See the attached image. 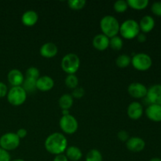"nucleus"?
Returning <instances> with one entry per match:
<instances>
[{
    "mask_svg": "<svg viewBox=\"0 0 161 161\" xmlns=\"http://www.w3.org/2000/svg\"><path fill=\"white\" fill-rule=\"evenodd\" d=\"M148 88L144 84L138 82L130 83L127 88V92L134 98H145L147 94Z\"/></svg>",
    "mask_w": 161,
    "mask_h": 161,
    "instance_id": "obj_10",
    "label": "nucleus"
},
{
    "mask_svg": "<svg viewBox=\"0 0 161 161\" xmlns=\"http://www.w3.org/2000/svg\"><path fill=\"white\" fill-rule=\"evenodd\" d=\"M61 69L68 75L75 74L80 66V59L75 53H69L63 57L61 62Z\"/></svg>",
    "mask_w": 161,
    "mask_h": 161,
    "instance_id": "obj_4",
    "label": "nucleus"
},
{
    "mask_svg": "<svg viewBox=\"0 0 161 161\" xmlns=\"http://www.w3.org/2000/svg\"><path fill=\"white\" fill-rule=\"evenodd\" d=\"M58 49L56 44L48 42L44 43L39 49V53L45 58H53L58 54Z\"/></svg>",
    "mask_w": 161,
    "mask_h": 161,
    "instance_id": "obj_15",
    "label": "nucleus"
},
{
    "mask_svg": "<svg viewBox=\"0 0 161 161\" xmlns=\"http://www.w3.org/2000/svg\"><path fill=\"white\" fill-rule=\"evenodd\" d=\"M121 38L125 39H133L140 33L139 25L134 19H127L119 25Z\"/></svg>",
    "mask_w": 161,
    "mask_h": 161,
    "instance_id": "obj_3",
    "label": "nucleus"
},
{
    "mask_svg": "<svg viewBox=\"0 0 161 161\" xmlns=\"http://www.w3.org/2000/svg\"><path fill=\"white\" fill-rule=\"evenodd\" d=\"M58 104H59V106L61 110H69L73 105V97L71 94H64L60 97L59 100H58Z\"/></svg>",
    "mask_w": 161,
    "mask_h": 161,
    "instance_id": "obj_21",
    "label": "nucleus"
},
{
    "mask_svg": "<svg viewBox=\"0 0 161 161\" xmlns=\"http://www.w3.org/2000/svg\"><path fill=\"white\" fill-rule=\"evenodd\" d=\"M146 115L153 122H161V105H149L146 109Z\"/></svg>",
    "mask_w": 161,
    "mask_h": 161,
    "instance_id": "obj_16",
    "label": "nucleus"
},
{
    "mask_svg": "<svg viewBox=\"0 0 161 161\" xmlns=\"http://www.w3.org/2000/svg\"><path fill=\"white\" fill-rule=\"evenodd\" d=\"M54 86V81L49 75H42L36 80V89L46 92L52 90Z\"/></svg>",
    "mask_w": 161,
    "mask_h": 161,
    "instance_id": "obj_13",
    "label": "nucleus"
},
{
    "mask_svg": "<svg viewBox=\"0 0 161 161\" xmlns=\"http://www.w3.org/2000/svg\"><path fill=\"white\" fill-rule=\"evenodd\" d=\"M128 7L136 10L144 9L149 6V0H127Z\"/></svg>",
    "mask_w": 161,
    "mask_h": 161,
    "instance_id": "obj_22",
    "label": "nucleus"
},
{
    "mask_svg": "<svg viewBox=\"0 0 161 161\" xmlns=\"http://www.w3.org/2000/svg\"><path fill=\"white\" fill-rule=\"evenodd\" d=\"M60 128L67 135H72L78 130L79 124L77 119L72 115L62 116L59 120Z\"/></svg>",
    "mask_w": 161,
    "mask_h": 161,
    "instance_id": "obj_8",
    "label": "nucleus"
},
{
    "mask_svg": "<svg viewBox=\"0 0 161 161\" xmlns=\"http://www.w3.org/2000/svg\"><path fill=\"white\" fill-rule=\"evenodd\" d=\"M6 97H7L8 102L10 105L14 106H20L23 105L26 101L27 93L21 86H12L8 91Z\"/></svg>",
    "mask_w": 161,
    "mask_h": 161,
    "instance_id": "obj_5",
    "label": "nucleus"
},
{
    "mask_svg": "<svg viewBox=\"0 0 161 161\" xmlns=\"http://www.w3.org/2000/svg\"><path fill=\"white\" fill-rule=\"evenodd\" d=\"M149 161H161V159L159 157H153V158L150 159Z\"/></svg>",
    "mask_w": 161,
    "mask_h": 161,
    "instance_id": "obj_40",
    "label": "nucleus"
},
{
    "mask_svg": "<svg viewBox=\"0 0 161 161\" xmlns=\"http://www.w3.org/2000/svg\"><path fill=\"white\" fill-rule=\"evenodd\" d=\"M7 80L12 86H20L25 80V76L19 69H14L8 72Z\"/></svg>",
    "mask_w": 161,
    "mask_h": 161,
    "instance_id": "obj_14",
    "label": "nucleus"
},
{
    "mask_svg": "<svg viewBox=\"0 0 161 161\" xmlns=\"http://www.w3.org/2000/svg\"><path fill=\"white\" fill-rule=\"evenodd\" d=\"M44 146L49 153L59 155L65 152L68 148V140L63 134L54 132L46 138Z\"/></svg>",
    "mask_w": 161,
    "mask_h": 161,
    "instance_id": "obj_1",
    "label": "nucleus"
},
{
    "mask_svg": "<svg viewBox=\"0 0 161 161\" xmlns=\"http://www.w3.org/2000/svg\"><path fill=\"white\" fill-rule=\"evenodd\" d=\"M65 156L69 160L79 161L83 157V153L79 147L72 146L66 149Z\"/></svg>",
    "mask_w": 161,
    "mask_h": 161,
    "instance_id": "obj_20",
    "label": "nucleus"
},
{
    "mask_svg": "<svg viewBox=\"0 0 161 161\" xmlns=\"http://www.w3.org/2000/svg\"><path fill=\"white\" fill-rule=\"evenodd\" d=\"M40 76V72L39 70L36 67H30L28 68L25 72V78L33 79V80H36L39 78Z\"/></svg>",
    "mask_w": 161,
    "mask_h": 161,
    "instance_id": "obj_30",
    "label": "nucleus"
},
{
    "mask_svg": "<svg viewBox=\"0 0 161 161\" xmlns=\"http://www.w3.org/2000/svg\"><path fill=\"white\" fill-rule=\"evenodd\" d=\"M151 11L154 15L161 17V2H154L151 6Z\"/></svg>",
    "mask_w": 161,
    "mask_h": 161,
    "instance_id": "obj_32",
    "label": "nucleus"
},
{
    "mask_svg": "<svg viewBox=\"0 0 161 161\" xmlns=\"http://www.w3.org/2000/svg\"><path fill=\"white\" fill-rule=\"evenodd\" d=\"M85 94V90L83 89L82 86H77L76 88L72 90V92L71 95L72 96L73 98H81L84 96Z\"/></svg>",
    "mask_w": 161,
    "mask_h": 161,
    "instance_id": "obj_31",
    "label": "nucleus"
},
{
    "mask_svg": "<svg viewBox=\"0 0 161 161\" xmlns=\"http://www.w3.org/2000/svg\"><path fill=\"white\" fill-rule=\"evenodd\" d=\"M119 23L117 19L112 15H106L102 18L100 21V28L102 34L108 38L118 36L119 32Z\"/></svg>",
    "mask_w": 161,
    "mask_h": 161,
    "instance_id": "obj_2",
    "label": "nucleus"
},
{
    "mask_svg": "<svg viewBox=\"0 0 161 161\" xmlns=\"http://www.w3.org/2000/svg\"><path fill=\"white\" fill-rule=\"evenodd\" d=\"M7 86L3 82H0V97H4L7 95Z\"/></svg>",
    "mask_w": 161,
    "mask_h": 161,
    "instance_id": "obj_35",
    "label": "nucleus"
},
{
    "mask_svg": "<svg viewBox=\"0 0 161 161\" xmlns=\"http://www.w3.org/2000/svg\"><path fill=\"white\" fill-rule=\"evenodd\" d=\"M155 20L153 17L149 15H146L142 17L141 20L138 23L140 31L142 33H149L152 31L155 27Z\"/></svg>",
    "mask_w": 161,
    "mask_h": 161,
    "instance_id": "obj_18",
    "label": "nucleus"
},
{
    "mask_svg": "<svg viewBox=\"0 0 161 161\" xmlns=\"http://www.w3.org/2000/svg\"><path fill=\"white\" fill-rule=\"evenodd\" d=\"M92 44L96 50L104 51L109 47V38L103 34H98L94 37Z\"/></svg>",
    "mask_w": 161,
    "mask_h": 161,
    "instance_id": "obj_17",
    "label": "nucleus"
},
{
    "mask_svg": "<svg viewBox=\"0 0 161 161\" xmlns=\"http://www.w3.org/2000/svg\"><path fill=\"white\" fill-rule=\"evenodd\" d=\"M21 86L26 91L27 94L28 93H33L37 90L36 89V80L25 78V80H24Z\"/></svg>",
    "mask_w": 161,
    "mask_h": 161,
    "instance_id": "obj_23",
    "label": "nucleus"
},
{
    "mask_svg": "<svg viewBox=\"0 0 161 161\" xmlns=\"http://www.w3.org/2000/svg\"><path fill=\"white\" fill-rule=\"evenodd\" d=\"M126 147L132 153H140L146 147V142L140 137H130L126 142Z\"/></svg>",
    "mask_w": 161,
    "mask_h": 161,
    "instance_id": "obj_11",
    "label": "nucleus"
},
{
    "mask_svg": "<svg viewBox=\"0 0 161 161\" xmlns=\"http://www.w3.org/2000/svg\"><path fill=\"white\" fill-rule=\"evenodd\" d=\"M39 20V15L35 10H27L22 14L21 22L25 26H34Z\"/></svg>",
    "mask_w": 161,
    "mask_h": 161,
    "instance_id": "obj_19",
    "label": "nucleus"
},
{
    "mask_svg": "<svg viewBox=\"0 0 161 161\" xmlns=\"http://www.w3.org/2000/svg\"><path fill=\"white\" fill-rule=\"evenodd\" d=\"M64 84L69 89H75L78 86L79 84V79L75 74H71L68 75L64 80Z\"/></svg>",
    "mask_w": 161,
    "mask_h": 161,
    "instance_id": "obj_27",
    "label": "nucleus"
},
{
    "mask_svg": "<svg viewBox=\"0 0 161 161\" xmlns=\"http://www.w3.org/2000/svg\"><path fill=\"white\" fill-rule=\"evenodd\" d=\"M85 161H103L102 153L98 149H91L86 154Z\"/></svg>",
    "mask_w": 161,
    "mask_h": 161,
    "instance_id": "obj_25",
    "label": "nucleus"
},
{
    "mask_svg": "<svg viewBox=\"0 0 161 161\" xmlns=\"http://www.w3.org/2000/svg\"><path fill=\"white\" fill-rule=\"evenodd\" d=\"M10 161H25V160H23V159L18 158V159H14V160H10Z\"/></svg>",
    "mask_w": 161,
    "mask_h": 161,
    "instance_id": "obj_41",
    "label": "nucleus"
},
{
    "mask_svg": "<svg viewBox=\"0 0 161 161\" xmlns=\"http://www.w3.org/2000/svg\"><path fill=\"white\" fill-rule=\"evenodd\" d=\"M20 139L17 134L14 132H8L4 134L0 138V147L6 151H12L20 146Z\"/></svg>",
    "mask_w": 161,
    "mask_h": 161,
    "instance_id": "obj_7",
    "label": "nucleus"
},
{
    "mask_svg": "<svg viewBox=\"0 0 161 161\" xmlns=\"http://www.w3.org/2000/svg\"><path fill=\"white\" fill-rule=\"evenodd\" d=\"M131 63V58L127 54H120L116 59V64L120 69H124Z\"/></svg>",
    "mask_w": 161,
    "mask_h": 161,
    "instance_id": "obj_24",
    "label": "nucleus"
},
{
    "mask_svg": "<svg viewBox=\"0 0 161 161\" xmlns=\"http://www.w3.org/2000/svg\"><path fill=\"white\" fill-rule=\"evenodd\" d=\"M134 68L140 72L147 71L152 67L153 60L149 54L145 53H135L131 58V63Z\"/></svg>",
    "mask_w": 161,
    "mask_h": 161,
    "instance_id": "obj_6",
    "label": "nucleus"
},
{
    "mask_svg": "<svg viewBox=\"0 0 161 161\" xmlns=\"http://www.w3.org/2000/svg\"><path fill=\"white\" fill-rule=\"evenodd\" d=\"M86 2L85 0H69L68 1V5L69 8L74 10H80L84 8Z\"/></svg>",
    "mask_w": 161,
    "mask_h": 161,
    "instance_id": "obj_28",
    "label": "nucleus"
},
{
    "mask_svg": "<svg viewBox=\"0 0 161 161\" xmlns=\"http://www.w3.org/2000/svg\"><path fill=\"white\" fill-rule=\"evenodd\" d=\"M143 106L140 102H133L127 107V116L133 120H138L143 115Z\"/></svg>",
    "mask_w": 161,
    "mask_h": 161,
    "instance_id": "obj_12",
    "label": "nucleus"
},
{
    "mask_svg": "<svg viewBox=\"0 0 161 161\" xmlns=\"http://www.w3.org/2000/svg\"><path fill=\"white\" fill-rule=\"evenodd\" d=\"M61 112H62V116H67V115H69V110L64 109L61 110Z\"/></svg>",
    "mask_w": 161,
    "mask_h": 161,
    "instance_id": "obj_39",
    "label": "nucleus"
},
{
    "mask_svg": "<svg viewBox=\"0 0 161 161\" xmlns=\"http://www.w3.org/2000/svg\"><path fill=\"white\" fill-rule=\"evenodd\" d=\"M136 38L139 42H144L146 41V36L145 33L140 32Z\"/></svg>",
    "mask_w": 161,
    "mask_h": 161,
    "instance_id": "obj_38",
    "label": "nucleus"
},
{
    "mask_svg": "<svg viewBox=\"0 0 161 161\" xmlns=\"http://www.w3.org/2000/svg\"><path fill=\"white\" fill-rule=\"evenodd\" d=\"M11 157L10 154L8 151L2 149L0 147V161H10Z\"/></svg>",
    "mask_w": 161,
    "mask_h": 161,
    "instance_id": "obj_33",
    "label": "nucleus"
},
{
    "mask_svg": "<svg viewBox=\"0 0 161 161\" xmlns=\"http://www.w3.org/2000/svg\"><path fill=\"white\" fill-rule=\"evenodd\" d=\"M117 138L118 139L120 140L121 142H127V140L129 139V134L127 133L126 130H119V132H118L117 134Z\"/></svg>",
    "mask_w": 161,
    "mask_h": 161,
    "instance_id": "obj_34",
    "label": "nucleus"
},
{
    "mask_svg": "<svg viewBox=\"0 0 161 161\" xmlns=\"http://www.w3.org/2000/svg\"><path fill=\"white\" fill-rule=\"evenodd\" d=\"M53 161H69L65 154H59V155L55 156Z\"/></svg>",
    "mask_w": 161,
    "mask_h": 161,
    "instance_id": "obj_37",
    "label": "nucleus"
},
{
    "mask_svg": "<svg viewBox=\"0 0 161 161\" xmlns=\"http://www.w3.org/2000/svg\"><path fill=\"white\" fill-rule=\"evenodd\" d=\"M145 98L149 105H161V84H154L148 88L147 94Z\"/></svg>",
    "mask_w": 161,
    "mask_h": 161,
    "instance_id": "obj_9",
    "label": "nucleus"
},
{
    "mask_svg": "<svg viewBox=\"0 0 161 161\" xmlns=\"http://www.w3.org/2000/svg\"><path fill=\"white\" fill-rule=\"evenodd\" d=\"M109 47L116 51L120 50L124 47V40L120 36H114V37L109 39Z\"/></svg>",
    "mask_w": 161,
    "mask_h": 161,
    "instance_id": "obj_26",
    "label": "nucleus"
},
{
    "mask_svg": "<svg viewBox=\"0 0 161 161\" xmlns=\"http://www.w3.org/2000/svg\"><path fill=\"white\" fill-rule=\"evenodd\" d=\"M113 8H114V10L116 13H124L128 8V4H127V1H124V0H118V1L115 2L114 5H113Z\"/></svg>",
    "mask_w": 161,
    "mask_h": 161,
    "instance_id": "obj_29",
    "label": "nucleus"
},
{
    "mask_svg": "<svg viewBox=\"0 0 161 161\" xmlns=\"http://www.w3.org/2000/svg\"><path fill=\"white\" fill-rule=\"evenodd\" d=\"M16 134H17V135L18 136V138H20V139H21V138H24L26 137L27 134H28V131H27L26 129L20 128L19 130H17V131L16 132Z\"/></svg>",
    "mask_w": 161,
    "mask_h": 161,
    "instance_id": "obj_36",
    "label": "nucleus"
}]
</instances>
